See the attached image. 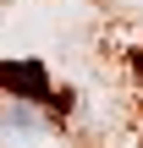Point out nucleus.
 Here are the masks:
<instances>
[{
	"label": "nucleus",
	"mask_w": 143,
	"mask_h": 148,
	"mask_svg": "<svg viewBox=\"0 0 143 148\" xmlns=\"http://www.w3.org/2000/svg\"><path fill=\"white\" fill-rule=\"evenodd\" d=\"M0 93H11V104H39L50 115H66L72 110V93L50 88V71L44 60H0Z\"/></svg>",
	"instance_id": "nucleus-1"
}]
</instances>
